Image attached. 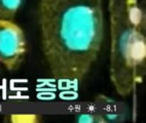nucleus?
Wrapping results in <instances>:
<instances>
[{
    "instance_id": "obj_4",
    "label": "nucleus",
    "mask_w": 146,
    "mask_h": 123,
    "mask_svg": "<svg viewBox=\"0 0 146 123\" xmlns=\"http://www.w3.org/2000/svg\"><path fill=\"white\" fill-rule=\"evenodd\" d=\"M93 110L101 115L107 122H121L125 120L127 108L123 103L117 102L104 94H99L95 99Z\"/></svg>"
},
{
    "instance_id": "obj_6",
    "label": "nucleus",
    "mask_w": 146,
    "mask_h": 123,
    "mask_svg": "<svg viewBox=\"0 0 146 123\" xmlns=\"http://www.w3.org/2000/svg\"><path fill=\"white\" fill-rule=\"evenodd\" d=\"M3 120L11 123H38L42 118L38 114H7Z\"/></svg>"
},
{
    "instance_id": "obj_1",
    "label": "nucleus",
    "mask_w": 146,
    "mask_h": 123,
    "mask_svg": "<svg viewBox=\"0 0 146 123\" xmlns=\"http://www.w3.org/2000/svg\"><path fill=\"white\" fill-rule=\"evenodd\" d=\"M37 23L50 76L57 81H82L104 42L103 0H39Z\"/></svg>"
},
{
    "instance_id": "obj_2",
    "label": "nucleus",
    "mask_w": 146,
    "mask_h": 123,
    "mask_svg": "<svg viewBox=\"0 0 146 123\" xmlns=\"http://www.w3.org/2000/svg\"><path fill=\"white\" fill-rule=\"evenodd\" d=\"M110 31L109 77L116 93L130 95L134 83L133 51L145 13L137 0H108Z\"/></svg>"
},
{
    "instance_id": "obj_3",
    "label": "nucleus",
    "mask_w": 146,
    "mask_h": 123,
    "mask_svg": "<svg viewBox=\"0 0 146 123\" xmlns=\"http://www.w3.org/2000/svg\"><path fill=\"white\" fill-rule=\"evenodd\" d=\"M28 53L25 32L13 21L0 18V64L9 72L21 68Z\"/></svg>"
},
{
    "instance_id": "obj_5",
    "label": "nucleus",
    "mask_w": 146,
    "mask_h": 123,
    "mask_svg": "<svg viewBox=\"0 0 146 123\" xmlns=\"http://www.w3.org/2000/svg\"><path fill=\"white\" fill-rule=\"evenodd\" d=\"M21 4L22 0H0V18L13 21Z\"/></svg>"
},
{
    "instance_id": "obj_7",
    "label": "nucleus",
    "mask_w": 146,
    "mask_h": 123,
    "mask_svg": "<svg viewBox=\"0 0 146 123\" xmlns=\"http://www.w3.org/2000/svg\"><path fill=\"white\" fill-rule=\"evenodd\" d=\"M74 120L78 123H106L105 119L94 110H88L76 114Z\"/></svg>"
}]
</instances>
